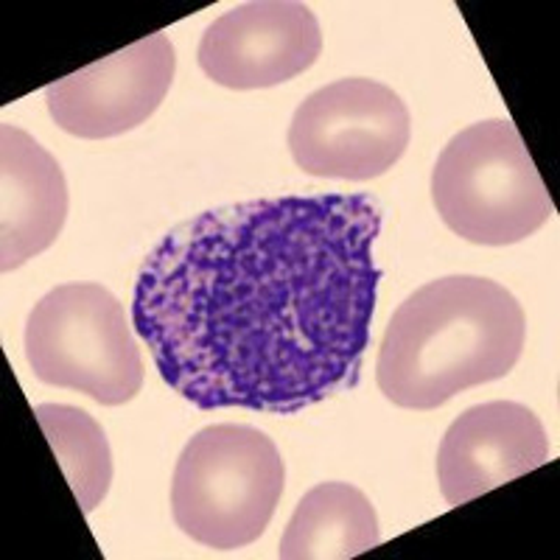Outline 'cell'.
I'll return each instance as SVG.
<instances>
[{
    "label": "cell",
    "instance_id": "7c38bea8",
    "mask_svg": "<svg viewBox=\"0 0 560 560\" xmlns=\"http://www.w3.org/2000/svg\"><path fill=\"white\" fill-rule=\"evenodd\" d=\"M54 457L59 459L82 513H93L113 485V452L98 420L68 404H39L34 409Z\"/></svg>",
    "mask_w": 560,
    "mask_h": 560
},
{
    "label": "cell",
    "instance_id": "8992f818",
    "mask_svg": "<svg viewBox=\"0 0 560 560\" xmlns=\"http://www.w3.org/2000/svg\"><path fill=\"white\" fill-rule=\"evenodd\" d=\"M412 118L404 98L376 79H339L294 109L289 152L308 177L364 183L404 158Z\"/></svg>",
    "mask_w": 560,
    "mask_h": 560
},
{
    "label": "cell",
    "instance_id": "9c48e42d",
    "mask_svg": "<svg viewBox=\"0 0 560 560\" xmlns=\"http://www.w3.org/2000/svg\"><path fill=\"white\" fill-rule=\"evenodd\" d=\"M549 459V438L529 407L488 401L465 409L438 448L440 493L452 508L485 497Z\"/></svg>",
    "mask_w": 560,
    "mask_h": 560
},
{
    "label": "cell",
    "instance_id": "30bf717a",
    "mask_svg": "<svg viewBox=\"0 0 560 560\" xmlns=\"http://www.w3.org/2000/svg\"><path fill=\"white\" fill-rule=\"evenodd\" d=\"M68 219L62 166L26 129L0 127V269L12 272L45 253Z\"/></svg>",
    "mask_w": 560,
    "mask_h": 560
},
{
    "label": "cell",
    "instance_id": "5b68a950",
    "mask_svg": "<svg viewBox=\"0 0 560 560\" xmlns=\"http://www.w3.org/2000/svg\"><path fill=\"white\" fill-rule=\"evenodd\" d=\"M34 376L102 407L129 404L143 387V357L124 303L102 283H62L34 303L26 323Z\"/></svg>",
    "mask_w": 560,
    "mask_h": 560
},
{
    "label": "cell",
    "instance_id": "3957f363",
    "mask_svg": "<svg viewBox=\"0 0 560 560\" xmlns=\"http://www.w3.org/2000/svg\"><path fill=\"white\" fill-rule=\"evenodd\" d=\"M287 465L261 429L213 423L185 443L172 479V513L191 541L242 549L258 541L283 497Z\"/></svg>",
    "mask_w": 560,
    "mask_h": 560
},
{
    "label": "cell",
    "instance_id": "ba28073f",
    "mask_svg": "<svg viewBox=\"0 0 560 560\" xmlns=\"http://www.w3.org/2000/svg\"><path fill=\"white\" fill-rule=\"evenodd\" d=\"M323 54L319 20L300 0H249L205 28L199 68L230 90L283 84L312 68Z\"/></svg>",
    "mask_w": 560,
    "mask_h": 560
},
{
    "label": "cell",
    "instance_id": "6da1fadb",
    "mask_svg": "<svg viewBox=\"0 0 560 560\" xmlns=\"http://www.w3.org/2000/svg\"><path fill=\"white\" fill-rule=\"evenodd\" d=\"M370 197H280L179 224L138 272L132 325L199 409L298 412L359 376L376 308Z\"/></svg>",
    "mask_w": 560,
    "mask_h": 560
},
{
    "label": "cell",
    "instance_id": "277c9868",
    "mask_svg": "<svg viewBox=\"0 0 560 560\" xmlns=\"http://www.w3.org/2000/svg\"><path fill=\"white\" fill-rule=\"evenodd\" d=\"M432 202L452 233L471 244L508 247L529 238L555 213L516 124H471L454 135L432 172Z\"/></svg>",
    "mask_w": 560,
    "mask_h": 560
},
{
    "label": "cell",
    "instance_id": "7a4b0ae2",
    "mask_svg": "<svg viewBox=\"0 0 560 560\" xmlns=\"http://www.w3.org/2000/svg\"><path fill=\"white\" fill-rule=\"evenodd\" d=\"M524 339V308L502 283L477 275L429 280L389 319L376 359L378 389L395 407L429 412L508 376Z\"/></svg>",
    "mask_w": 560,
    "mask_h": 560
},
{
    "label": "cell",
    "instance_id": "8fae6325",
    "mask_svg": "<svg viewBox=\"0 0 560 560\" xmlns=\"http://www.w3.org/2000/svg\"><path fill=\"white\" fill-rule=\"evenodd\" d=\"M382 544L378 513L348 482H319L300 499L280 538V560H348Z\"/></svg>",
    "mask_w": 560,
    "mask_h": 560
},
{
    "label": "cell",
    "instance_id": "52a82bcc",
    "mask_svg": "<svg viewBox=\"0 0 560 560\" xmlns=\"http://www.w3.org/2000/svg\"><path fill=\"white\" fill-rule=\"evenodd\" d=\"M174 70L177 51L168 34H149L54 82L45 90V104L68 135L115 138L152 118L172 90Z\"/></svg>",
    "mask_w": 560,
    "mask_h": 560
}]
</instances>
